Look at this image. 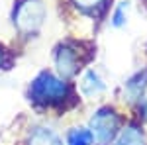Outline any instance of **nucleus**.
I'll return each instance as SVG.
<instances>
[{"mask_svg": "<svg viewBox=\"0 0 147 145\" xmlns=\"http://www.w3.org/2000/svg\"><path fill=\"white\" fill-rule=\"evenodd\" d=\"M94 55V45L90 41L65 37L53 47V71L67 80H75L88 67Z\"/></svg>", "mask_w": 147, "mask_h": 145, "instance_id": "f03ea898", "label": "nucleus"}, {"mask_svg": "<svg viewBox=\"0 0 147 145\" xmlns=\"http://www.w3.org/2000/svg\"><path fill=\"white\" fill-rule=\"evenodd\" d=\"M112 145H147V134L143 129V123L137 122L136 118L125 120Z\"/></svg>", "mask_w": 147, "mask_h": 145, "instance_id": "6e6552de", "label": "nucleus"}, {"mask_svg": "<svg viewBox=\"0 0 147 145\" xmlns=\"http://www.w3.org/2000/svg\"><path fill=\"white\" fill-rule=\"evenodd\" d=\"M10 20L22 39L37 37L47 20V6L43 0H16Z\"/></svg>", "mask_w": 147, "mask_h": 145, "instance_id": "7ed1b4c3", "label": "nucleus"}, {"mask_svg": "<svg viewBox=\"0 0 147 145\" xmlns=\"http://www.w3.org/2000/svg\"><path fill=\"white\" fill-rule=\"evenodd\" d=\"M24 145H65L63 135L47 123L30 125L24 135Z\"/></svg>", "mask_w": 147, "mask_h": 145, "instance_id": "0eeeda50", "label": "nucleus"}, {"mask_svg": "<svg viewBox=\"0 0 147 145\" xmlns=\"http://www.w3.org/2000/svg\"><path fill=\"white\" fill-rule=\"evenodd\" d=\"M77 88H79V94L84 98H98L106 92V80L94 67H86L79 75Z\"/></svg>", "mask_w": 147, "mask_h": 145, "instance_id": "423d86ee", "label": "nucleus"}, {"mask_svg": "<svg viewBox=\"0 0 147 145\" xmlns=\"http://www.w3.org/2000/svg\"><path fill=\"white\" fill-rule=\"evenodd\" d=\"M26 98L37 114L53 112L57 116H63L80 104L77 84L59 77L53 69H41L30 80L26 88Z\"/></svg>", "mask_w": 147, "mask_h": 145, "instance_id": "f257e3e1", "label": "nucleus"}, {"mask_svg": "<svg viewBox=\"0 0 147 145\" xmlns=\"http://www.w3.org/2000/svg\"><path fill=\"white\" fill-rule=\"evenodd\" d=\"M65 145H94V137L88 125H71L63 135Z\"/></svg>", "mask_w": 147, "mask_h": 145, "instance_id": "9d476101", "label": "nucleus"}, {"mask_svg": "<svg viewBox=\"0 0 147 145\" xmlns=\"http://www.w3.org/2000/svg\"><path fill=\"white\" fill-rule=\"evenodd\" d=\"M110 2L112 0H71V6L82 16L102 22L106 18V14L110 12V6H112Z\"/></svg>", "mask_w": 147, "mask_h": 145, "instance_id": "1a4fd4ad", "label": "nucleus"}, {"mask_svg": "<svg viewBox=\"0 0 147 145\" xmlns=\"http://www.w3.org/2000/svg\"><path fill=\"white\" fill-rule=\"evenodd\" d=\"M147 94V65L137 69L122 82V102L134 108L137 102Z\"/></svg>", "mask_w": 147, "mask_h": 145, "instance_id": "39448f33", "label": "nucleus"}, {"mask_svg": "<svg viewBox=\"0 0 147 145\" xmlns=\"http://www.w3.org/2000/svg\"><path fill=\"white\" fill-rule=\"evenodd\" d=\"M127 14H129V2L122 0L114 6L112 14H110V26L114 30H122L125 24H127Z\"/></svg>", "mask_w": 147, "mask_h": 145, "instance_id": "9b49d317", "label": "nucleus"}, {"mask_svg": "<svg viewBox=\"0 0 147 145\" xmlns=\"http://www.w3.org/2000/svg\"><path fill=\"white\" fill-rule=\"evenodd\" d=\"M16 63V55L14 51L8 49L4 43H0V71H10Z\"/></svg>", "mask_w": 147, "mask_h": 145, "instance_id": "f8f14e48", "label": "nucleus"}, {"mask_svg": "<svg viewBox=\"0 0 147 145\" xmlns=\"http://www.w3.org/2000/svg\"><path fill=\"white\" fill-rule=\"evenodd\" d=\"M124 123L125 116L122 110H118L114 104H102L90 114L86 125L92 132L94 145H112Z\"/></svg>", "mask_w": 147, "mask_h": 145, "instance_id": "20e7f679", "label": "nucleus"}, {"mask_svg": "<svg viewBox=\"0 0 147 145\" xmlns=\"http://www.w3.org/2000/svg\"><path fill=\"white\" fill-rule=\"evenodd\" d=\"M131 110H134V114H136V120H137V122H141V123L147 122V94L137 102Z\"/></svg>", "mask_w": 147, "mask_h": 145, "instance_id": "ddd939ff", "label": "nucleus"}]
</instances>
